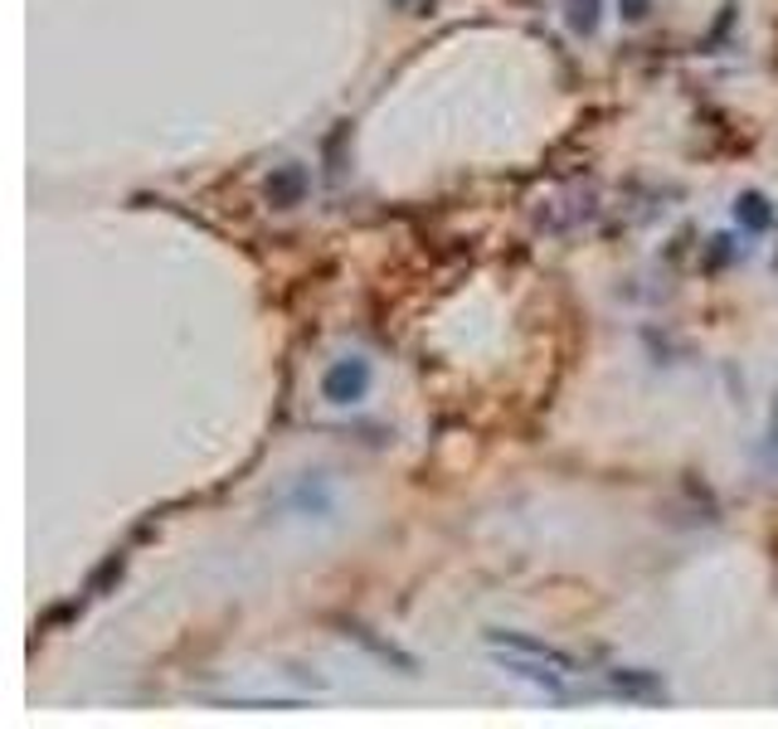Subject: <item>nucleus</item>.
<instances>
[{
    "mask_svg": "<svg viewBox=\"0 0 778 729\" xmlns=\"http://www.w3.org/2000/svg\"><path fill=\"white\" fill-rule=\"evenodd\" d=\"M486 642H492L496 652H521V656H535V662H549V666H559L565 676H579L584 666H579V656H569L565 647H555V642H541V638H531V632H486Z\"/></svg>",
    "mask_w": 778,
    "mask_h": 729,
    "instance_id": "nucleus-1",
    "label": "nucleus"
},
{
    "mask_svg": "<svg viewBox=\"0 0 778 729\" xmlns=\"http://www.w3.org/2000/svg\"><path fill=\"white\" fill-rule=\"evenodd\" d=\"M618 5H622V20H628V25H638V20H647L652 0H618Z\"/></svg>",
    "mask_w": 778,
    "mask_h": 729,
    "instance_id": "nucleus-8",
    "label": "nucleus"
},
{
    "mask_svg": "<svg viewBox=\"0 0 778 729\" xmlns=\"http://www.w3.org/2000/svg\"><path fill=\"white\" fill-rule=\"evenodd\" d=\"M346 638H356L360 647H370L380 656V662H394V666H404V671H413V656H404L399 647H390V642H380L370 628H360V622H346Z\"/></svg>",
    "mask_w": 778,
    "mask_h": 729,
    "instance_id": "nucleus-6",
    "label": "nucleus"
},
{
    "mask_svg": "<svg viewBox=\"0 0 778 729\" xmlns=\"http://www.w3.org/2000/svg\"><path fill=\"white\" fill-rule=\"evenodd\" d=\"M565 20L575 35H594L598 29V0H565Z\"/></svg>",
    "mask_w": 778,
    "mask_h": 729,
    "instance_id": "nucleus-7",
    "label": "nucleus"
},
{
    "mask_svg": "<svg viewBox=\"0 0 778 729\" xmlns=\"http://www.w3.org/2000/svg\"><path fill=\"white\" fill-rule=\"evenodd\" d=\"M734 219H740L744 228H754V234H760V228L774 224V210H769V200H764L760 190H744L740 200H734Z\"/></svg>",
    "mask_w": 778,
    "mask_h": 729,
    "instance_id": "nucleus-5",
    "label": "nucleus"
},
{
    "mask_svg": "<svg viewBox=\"0 0 778 729\" xmlns=\"http://www.w3.org/2000/svg\"><path fill=\"white\" fill-rule=\"evenodd\" d=\"M608 691L622 695V701H642V705L667 701V681H662L657 671H642V666H618V671H608Z\"/></svg>",
    "mask_w": 778,
    "mask_h": 729,
    "instance_id": "nucleus-3",
    "label": "nucleus"
},
{
    "mask_svg": "<svg viewBox=\"0 0 778 729\" xmlns=\"http://www.w3.org/2000/svg\"><path fill=\"white\" fill-rule=\"evenodd\" d=\"M366 390H370V364L360 356L336 360L326 370V380H321V394H326L331 404H360L366 399Z\"/></svg>",
    "mask_w": 778,
    "mask_h": 729,
    "instance_id": "nucleus-2",
    "label": "nucleus"
},
{
    "mask_svg": "<svg viewBox=\"0 0 778 729\" xmlns=\"http://www.w3.org/2000/svg\"><path fill=\"white\" fill-rule=\"evenodd\" d=\"M307 195V171L302 165H283V171L268 175V200L277 205V210H293V205H302Z\"/></svg>",
    "mask_w": 778,
    "mask_h": 729,
    "instance_id": "nucleus-4",
    "label": "nucleus"
}]
</instances>
